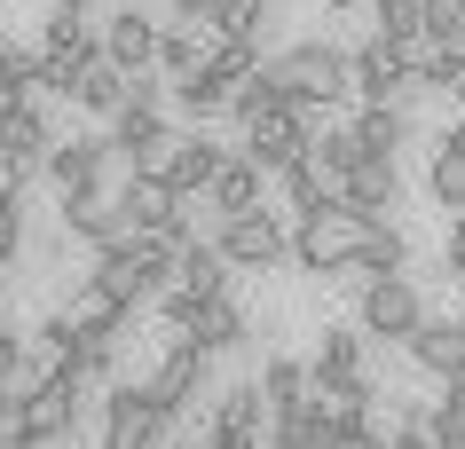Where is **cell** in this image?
I'll return each instance as SVG.
<instances>
[{
  "label": "cell",
  "mask_w": 465,
  "mask_h": 449,
  "mask_svg": "<svg viewBox=\"0 0 465 449\" xmlns=\"http://www.w3.org/2000/svg\"><path fill=\"white\" fill-rule=\"evenodd\" d=\"M402 347H411L418 371H434V378H465V324H458V316H418Z\"/></svg>",
  "instance_id": "cell-15"
},
{
  "label": "cell",
  "mask_w": 465,
  "mask_h": 449,
  "mask_svg": "<svg viewBox=\"0 0 465 449\" xmlns=\"http://www.w3.org/2000/svg\"><path fill=\"white\" fill-rule=\"evenodd\" d=\"M450 268L465 276V213H458V229H450Z\"/></svg>",
  "instance_id": "cell-43"
},
{
  "label": "cell",
  "mask_w": 465,
  "mask_h": 449,
  "mask_svg": "<svg viewBox=\"0 0 465 449\" xmlns=\"http://www.w3.org/2000/svg\"><path fill=\"white\" fill-rule=\"evenodd\" d=\"M126 87H134V72H119V63H111V55H87V63H79L72 72V87H64V95L79 102V111H95V119H111V111H119L126 102Z\"/></svg>",
  "instance_id": "cell-19"
},
{
  "label": "cell",
  "mask_w": 465,
  "mask_h": 449,
  "mask_svg": "<svg viewBox=\"0 0 465 449\" xmlns=\"http://www.w3.org/2000/svg\"><path fill=\"white\" fill-rule=\"evenodd\" d=\"M0 449H32L25 442V395L16 386H0Z\"/></svg>",
  "instance_id": "cell-37"
},
{
  "label": "cell",
  "mask_w": 465,
  "mask_h": 449,
  "mask_svg": "<svg viewBox=\"0 0 465 449\" xmlns=\"http://www.w3.org/2000/svg\"><path fill=\"white\" fill-rule=\"evenodd\" d=\"M261 16H269V0H213V40H252L261 48Z\"/></svg>",
  "instance_id": "cell-31"
},
{
  "label": "cell",
  "mask_w": 465,
  "mask_h": 449,
  "mask_svg": "<svg viewBox=\"0 0 465 449\" xmlns=\"http://www.w3.org/2000/svg\"><path fill=\"white\" fill-rule=\"evenodd\" d=\"M261 181H269V174L237 150V158H221V166H213V181H205L197 198H213V213H245V205H261Z\"/></svg>",
  "instance_id": "cell-23"
},
{
  "label": "cell",
  "mask_w": 465,
  "mask_h": 449,
  "mask_svg": "<svg viewBox=\"0 0 465 449\" xmlns=\"http://www.w3.org/2000/svg\"><path fill=\"white\" fill-rule=\"evenodd\" d=\"M394 449H441V442L426 434V425H411V434H394Z\"/></svg>",
  "instance_id": "cell-42"
},
{
  "label": "cell",
  "mask_w": 465,
  "mask_h": 449,
  "mask_svg": "<svg viewBox=\"0 0 465 449\" xmlns=\"http://www.w3.org/2000/svg\"><path fill=\"white\" fill-rule=\"evenodd\" d=\"M25 252V213H16V198H0V268Z\"/></svg>",
  "instance_id": "cell-38"
},
{
  "label": "cell",
  "mask_w": 465,
  "mask_h": 449,
  "mask_svg": "<svg viewBox=\"0 0 465 449\" xmlns=\"http://www.w3.org/2000/svg\"><path fill=\"white\" fill-rule=\"evenodd\" d=\"M119 72H150V55H158V24L143 16V0H119V16L103 24V40H95Z\"/></svg>",
  "instance_id": "cell-16"
},
{
  "label": "cell",
  "mask_w": 465,
  "mask_h": 449,
  "mask_svg": "<svg viewBox=\"0 0 465 449\" xmlns=\"http://www.w3.org/2000/svg\"><path fill=\"white\" fill-rule=\"evenodd\" d=\"M363 378V339L355 331H323L316 363H308V386H355Z\"/></svg>",
  "instance_id": "cell-25"
},
{
  "label": "cell",
  "mask_w": 465,
  "mask_h": 449,
  "mask_svg": "<svg viewBox=\"0 0 465 449\" xmlns=\"http://www.w3.org/2000/svg\"><path fill=\"white\" fill-rule=\"evenodd\" d=\"M434 198H441V213H465V126H450L434 150Z\"/></svg>",
  "instance_id": "cell-29"
},
{
  "label": "cell",
  "mask_w": 465,
  "mask_h": 449,
  "mask_svg": "<svg viewBox=\"0 0 465 449\" xmlns=\"http://www.w3.org/2000/svg\"><path fill=\"white\" fill-rule=\"evenodd\" d=\"M237 126H245V158L261 174H284V166L308 158V142H316V126H308L300 102H261V111H245Z\"/></svg>",
  "instance_id": "cell-6"
},
{
  "label": "cell",
  "mask_w": 465,
  "mask_h": 449,
  "mask_svg": "<svg viewBox=\"0 0 465 449\" xmlns=\"http://www.w3.org/2000/svg\"><path fill=\"white\" fill-rule=\"evenodd\" d=\"M197 55H205V40H197L190 24H173V32H158V55H150V72H158V79H190V72H197Z\"/></svg>",
  "instance_id": "cell-30"
},
{
  "label": "cell",
  "mask_w": 465,
  "mask_h": 449,
  "mask_svg": "<svg viewBox=\"0 0 465 449\" xmlns=\"http://www.w3.org/2000/svg\"><path fill=\"white\" fill-rule=\"evenodd\" d=\"M182 339H197V347H205V355L237 347V339H245V307H237V299H229V292L197 299V307H190V324H182Z\"/></svg>",
  "instance_id": "cell-21"
},
{
  "label": "cell",
  "mask_w": 465,
  "mask_h": 449,
  "mask_svg": "<svg viewBox=\"0 0 465 449\" xmlns=\"http://www.w3.org/2000/svg\"><path fill=\"white\" fill-rule=\"evenodd\" d=\"M316 402V434L323 449H379V410H371V386H308Z\"/></svg>",
  "instance_id": "cell-9"
},
{
  "label": "cell",
  "mask_w": 465,
  "mask_h": 449,
  "mask_svg": "<svg viewBox=\"0 0 465 449\" xmlns=\"http://www.w3.org/2000/svg\"><path fill=\"white\" fill-rule=\"evenodd\" d=\"M126 324V307L111 292H95V284H87V292L72 299V331H87V339H111V331Z\"/></svg>",
  "instance_id": "cell-33"
},
{
  "label": "cell",
  "mask_w": 465,
  "mask_h": 449,
  "mask_svg": "<svg viewBox=\"0 0 465 449\" xmlns=\"http://www.w3.org/2000/svg\"><path fill=\"white\" fill-rule=\"evenodd\" d=\"M426 434L441 449H465V378H441V402H434V418H426Z\"/></svg>",
  "instance_id": "cell-35"
},
{
  "label": "cell",
  "mask_w": 465,
  "mask_h": 449,
  "mask_svg": "<svg viewBox=\"0 0 465 449\" xmlns=\"http://www.w3.org/2000/svg\"><path fill=\"white\" fill-rule=\"evenodd\" d=\"M0 150H8L25 174L48 166L55 126H48V111H40V87H0Z\"/></svg>",
  "instance_id": "cell-10"
},
{
  "label": "cell",
  "mask_w": 465,
  "mask_h": 449,
  "mask_svg": "<svg viewBox=\"0 0 465 449\" xmlns=\"http://www.w3.org/2000/svg\"><path fill=\"white\" fill-rule=\"evenodd\" d=\"M103 158H111V142H103V134H79V142H55V150H48V181L64 190V198H72V190H95Z\"/></svg>",
  "instance_id": "cell-22"
},
{
  "label": "cell",
  "mask_w": 465,
  "mask_h": 449,
  "mask_svg": "<svg viewBox=\"0 0 465 449\" xmlns=\"http://www.w3.org/2000/svg\"><path fill=\"white\" fill-rule=\"evenodd\" d=\"M355 316H363V339H411V324L426 316V307H418V284H411V276L387 268V276H363Z\"/></svg>",
  "instance_id": "cell-11"
},
{
  "label": "cell",
  "mask_w": 465,
  "mask_h": 449,
  "mask_svg": "<svg viewBox=\"0 0 465 449\" xmlns=\"http://www.w3.org/2000/svg\"><path fill=\"white\" fill-rule=\"evenodd\" d=\"M213 252L229 260V268H276V260H284V229H276L261 205H245V213H221Z\"/></svg>",
  "instance_id": "cell-14"
},
{
  "label": "cell",
  "mask_w": 465,
  "mask_h": 449,
  "mask_svg": "<svg viewBox=\"0 0 465 449\" xmlns=\"http://www.w3.org/2000/svg\"><path fill=\"white\" fill-rule=\"evenodd\" d=\"M16 378H25V347H16V339L0 331V386H16Z\"/></svg>",
  "instance_id": "cell-39"
},
{
  "label": "cell",
  "mask_w": 465,
  "mask_h": 449,
  "mask_svg": "<svg viewBox=\"0 0 465 449\" xmlns=\"http://www.w3.org/2000/svg\"><path fill=\"white\" fill-rule=\"evenodd\" d=\"M173 8H182V24H205L213 16V0H173Z\"/></svg>",
  "instance_id": "cell-44"
},
{
  "label": "cell",
  "mask_w": 465,
  "mask_h": 449,
  "mask_svg": "<svg viewBox=\"0 0 465 449\" xmlns=\"http://www.w3.org/2000/svg\"><path fill=\"white\" fill-rule=\"evenodd\" d=\"M87 16H95V0H55L48 8V40H40L32 63H40V87H55V95H64L72 72L95 55V24H87Z\"/></svg>",
  "instance_id": "cell-7"
},
{
  "label": "cell",
  "mask_w": 465,
  "mask_h": 449,
  "mask_svg": "<svg viewBox=\"0 0 465 449\" xmlns=\"http://www.w3.org/2000/svg\"><path fill=\"white\" fill-rule=\"evenodd\" d=\"M221 158H229L221 142H205V134H182V150H173V166H166V190H182V198H190V190H205Z\"/></svg>",
  "instance_id": "cell-27"
},
{
  "label": "cell",
  "mask_w": 465,
  "mask_h": 449,
  "mask_svg": "<svg viewBox=\"0 0 465 449\" xmlns=\"http://www.w3.org/2000/svg\"><path fill=\"white\" fill-rule=\"evenodd\" d=\"M64 229H72V237H87V245H111V237H119V205L103 198V190H72V198H64Z\"/></svg>",
  "instance_id": "cell-26"
},
{
  "label": "cell",
  "mask_w": 465,
  "mask_h": 449,
  "mask_svg": "<svg viewBox=\"0 0 465 449\" xmlns=\"http://www.w3.org/2000/svg\"><path fill=\"white\" fill-rule=\"evenodd\" d=\"M418 48H426V40H418ZM418 48H402V40H387V32H371L363 48L347 55V95H363V102H394V95L418 79Z\"/></svg>",
  "instance_id": "cell-8"
},
{
  "label": "cell",
  "mask_w": 465,
  "mask_h": 449,
  "mask_svg": "<svg viewBox=\"0 0 465 449\" xmlns=\"http://www.w3.org/2000/svg\"><path fill=\"white\" fill-rule=\"evenodd\" d=\"M197 449H252V442H229V434H205Z\"/></svg>",
  "instance_id": "cell-45"
},
{
  "label": "cell",
  "mask_w": 465,
  "mask_h": 449,
  "mask_svg": "<svg viewBox=\"0 0 465 449\" xmlns=\"http://www.w3.org/2000/svg\"><path fill=\"white\" fill-rule=\"evenodd\" d=\"M252 63H261V48H252V40H205L197 72H190V79H173V95L190 102L197 119H205V111H229V95L252 79Z\"/></svg>",
  "instance_id": "cell-5"
},
{
  "label": "cell",
  "mask_w": 465,
  "mask_h": 449,
  "mask_svg": "<svg viewBox=\"0 0 465 449\" xmlns=\"http://www.w3.org/2000/svg\"><path fill=\"white\" fill-rule=\"evenodd\" d=\"M166 292H182V299H213V292H229V260H221L213 245L182 237V245H173V268H166Z\"/></svg>",
  "instance_id": "cell-18"
},
{
  "label": "cell",
  "mask_w": 465,
  "mask_h": 449,
  "mask_svg": "<svg viewBox=\"0 0 465 449\" xmlns=\"http://www.w3.org/2000/svg\"><path fill=\"white\" fill-rule=\"evenodd\" d=\"M0 198H25V166H16L8 150H0Z\"/></svg>",
  "instance_id": "cell-41"
},
{
  "label": "cell",
  "mask_w": 465,
  "mask_h": 449,
  "mask_svg": "<svg viewBox=\"0 0 465 449\" xmlns=\"http://www.w3.org/2000/svg\"><path fill=\"white\" fill-rule=\"evenodd\" d=\"M269 72V87L284 102H300V111H323V102H347V55L323 48V40H308V48H284L276 63H261Z\"/></svg>",
  "instance_id": "cell-3"
},
{
  "label": "cell",
  "mask_w": 465,
  "mask_h": 449,
  "mask_svg": "<svg viewBox=\"0 0 465 449\" xmlns=\"http://www.w3.org/2000/svg\"><path fill=\"white\" fill-rule=\"evenodd\" d=\"M261 395H269V410H276V402H300V395H308V363L276 355L269 371H261Z\"/></svg>",
  "instance_id": "cell-36"
},
{
  "label": "cell",
  "mask_w": 465,
  "mask_h": 449,
  "mask_svg": "<svg viewBox=\"0 0 465 449\" xmlns=\"http://www.w3.org/2000/svg\"><path fill=\"white\" fill-rule=\"evenodd\" d=\"M79 386H87V378H79L64 355H48V371H40V378H16V395H25V442H32V449H48V442L72 434Z\"/></svg>",
  "instance_id": "cell-4"
},
{
  "label": "cell",
  "mask_w": 465,
  "mask_h": 449,
  "mask_svg": "<svg viewBox=\"0 0 465 449\" xmlns=\"http://www.w3.org/2000/svg\"><path fill=\"white\" fill-rule=\"evenodd\" d=\"M284 252H292L308 276H340V268H363V276H387L402 268V237H394L379 213H363V205H316V213H300V229L284 237Z\"/></svg>",
  "instance_id": "cell-1"
},
{
  "label": "cell",
  "mask_w": 465,
  "mask_h": 449,
  "mask_svg": "<svg viewBox=\"0 0 465 449\" xmlns=\"http://www.w3.org/2000/svg\"><path fill=\"white\" fill-rule=\"evenodd\" d=\"M284 198H292V213H316V205H331L340 198V174H323L316 158H292V166H284Z\"/></svg>",
  "instance_id": "cell-28"
},
{
  "label": "cell",
  "mask_w": 465,
  "mask_h": 449,
  "mask_svg": "<svg viewBox=\"0 0 465 449\" xmlns=\"http://www.w3.org/2000/svg\"><path fill=\"white\" fill-rule=\"evenodd\" d=\"M261 418H269V395H261V378H245V386H229V395H221L213 434H229V442H252V449H261Z\"/></svg>",
  "instance_id": "cell-24"
},
{
  "label": "cell",
  "mask_w": 465,
  "mask_h": 449,
  "mask_svg": "<svg viewBox=\"0 0 465 449\" xmlns=\"http://www.w3.org/2000/svg\"><path fill=\"white\" fill-rule=\"evenodd\" d=\"M331 8H363V0H331Z\"/></svg>",
  "instance_id": "cell-46"
},
{
  "label": "cell",
  "mask_w": 465,
  "mask_h": 449,
  "mask_svg": "<svg viewBox=\"0 0 465 449\" xmlns=\"http://www.w3.org/2000/svg\"><path fill=\"white\" fill-rule=\"evenodd\" d=\"M166 268H173V245H166V237L119 229L111 245H95V276H87V284H95V292H111V299L126 307V316H134L143 299H158V292H166Z\"/></svg>",
  "instance_id": "cell-2"
},
{
  "label": "cell",
  "mask_w": 465,
  "mask_h": 449,
  "mask_svg": "<svg viewBox=\"0 0 465 449\" xmlns=\"http://www.w3.org/2000/svg\"><path fill=\"white\" fill-rule=\"evenodd\" d=\"M340 198H347V205H363V213H394V198H402L394 158H387V150H363V158L340 174Z\"/></svg>",
  "instance_id": "cell-17"
},
{
  "label": "cell",
  "mask_w": 465,
  "mask_h": 449,
  "mask_svg": "<svg viewBox=\"0 0 465 449\" xmlns=\"http://www.w3.org/2000/svg\"><path fill=\"white\" fill-rule=\"evenodd\" d=\"M426 48H465V0H418Z\"/></svg>",
  "instance_id": "cell-32"
},
{
  "label": "cell",
  "mask_w": 465,
  "mask_h": 449,
  "mask_svg": "<svg viewBox=\"0 0 465 449\" xmlns=\"http://www.w3.org/2000/svg\"><path fill=\"white\" fill-rule=\"evenodd\" d=\"M347 126H355V142H363V150H387V158H394V142H402V111H394V102H363Z\"/></svg>",
  "instance_id": "cell-34"
},
{
  "label": "cell",
  "mask_w": 465,
  "mask_h": 449,
  "mask_svg": "<svg viewBox=\"0 0 465 449\" xmlns=\"http://www.w3.org/2000/svg\"><path fill=\"white\" fill-rule=\"evenodd\" d=\"M64 339H72V316H48V324H40V347L64 355Z\"/></svg>",
  "instance_id": "cell-40"
},
{
  "label": "cell",
  "mask_w": 465,
  "mask_h": 449,
  "mask_svg": "<svg viewBox=\"0 0 465 449\" xmlns=\"http://www.w3.org/2000/svg\"><path fill=\"white\" fill-rule=\"evenodd\" d=\"M166 442V410L143 395V386H111L103 402V442L95 449H158Z\"/></svg>",
  "instance_id": "cell-12"
},
{
  "label": "cell",
  "mask_w": 465,
  "mask_h": 449,
  "mask_svg": "<svg viewBox=\"0 0 465 449\" xmlns=\"http://www.w3.org/2000/svg\"><path fill=\"white\" fill-rule=\"evenodd\" d=\"M111 205H119V221L143 229V237H166V245L190 237V229H182V190H166V181H150V174H126V190Z\"/></svg>",
  "instance_id": "cell-13"
},
{
  "label": "cell",
  "mask_w": 465,
  "mask_h": 449,
  "mask_svg": "<svg viewBox=\"0 0 465 449\" xmlns=\"http://www.w3.org/2000/svg\"><path fill=\"white\" fill-rule=\"evenodd\" d=\"M197 378H205V347H197V339H173V347H166V363H158V378H150L143 395L173 418V410H182V402L197 395Z\"/></svg>",
  "instance_id": "cell-20"
}]
</instances>
